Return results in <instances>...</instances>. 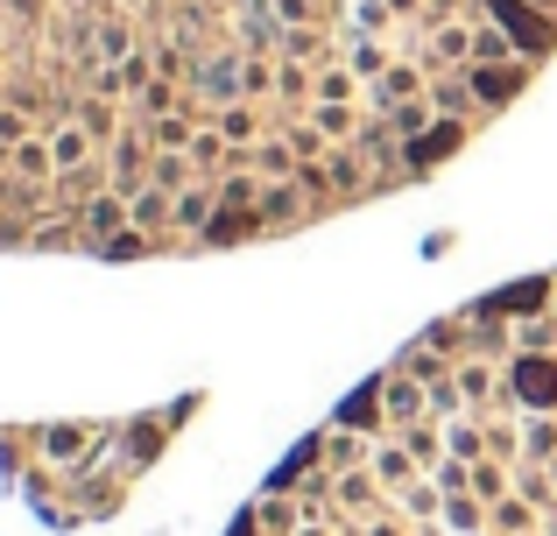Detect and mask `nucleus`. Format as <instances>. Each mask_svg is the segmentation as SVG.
<instances>
[{"label": "nucleus", "instance_id": "nucleus-5", "mask_svg": "<svg viewBox=\"0 0 557 536\" xmlns=\"http://www.w3.org/2000/svg\"><path fill=\"white\" fill-rule=\"evenodd\" d=\"M190 92L205 99V107H233V99H247V50H219V57H205L198 71H190Z\"/></svg>", "mask_w": 557, "mask_h": 536}, {"label": "nucleus", "instance_id": "nucleus-29", "mask_svg": "<svg viewBox=\"0 0 557 536\" xmlns=\"http://www.w3.org/2000/svg\"><path fill=\"white\" fill-rule=\"evenodd\" d=\"M141 127H149L156 149H190V135H198V113L177 107V113H156V121H141Z\"/></svg>", "mask_w": 557, "mask_h": 536}, {"label": "nucleus", "instance_id": "nucleus-30", "mask_svg": "<svg viewBox=\"0 0 557 536\" xmlns=\"http://www.w3.org/2000/svg\"><path fill=\"white\" fill-rule=\"evenodd\" d=\"M170 416H149V424H135L127 431V466H156V452H163V438H170Z\"/></svg>", "mask_w": 557, "mask_h": 536}, {"label": "nucleus", "instance_id": "nucleus-1", "mask_svg": "<svg viewBox=\"0 0 557 536\" xmlns=\"http://www.w3.org/2000/svg\"><path fill=\"white\" fill-rule=\"evenodd\" d=\"M522 410H557V353H516L508 360L502 416H522Z\"/></svg>", "mask_w": 557, "mask_h": 536}, {"label": "nucleus", "instance_id": "nucleus-12", "mask_svg": "<svg viewBox=\"0 0 557 536\" xmlns=\"http://www.w3.org/2000/svg\"><path fill=\"white\" fill-rule=\"evenodd\" d=\"M368 473H374L381 487H388V495H403L409 481H423V466L409 459V445L395 438V431H388V438H374V459H368Z\"/></svg>", "mask_w": 557, "mask_h": 536}, {"label": "nucleus", "instance_id": "nucleus-6", "mask_svg": "<svg viewBox=\"0 0 557 536\" xmlns=\"http://www.w3.org/2000/svg\"><path fill=\"white\" fill-rule=\"evenodd\" d=\"M374 382H381V410H388V431H409V424H423V416H431V388H423L417 374L381 367Z\"/></svg>", "mask_w": 557, "mask_h": 536}, {"label": "nucleus", "instance_id": "nucleus-49", "mask_svg": "<svg viewBox=\"0 0 557 536\" xmlns=\"http://www.w3.org/2000/svg\"><path fill=\"white\" fill-rule=\"evenodd\" d=\"M127 8H141V0H121V14H127Z\"/></svg>", "mask_w": 557, "mask_h": 536}, {"label": "nucleus", "instance_id": "nucleus-50", "mask_svg": "<svg viewBox=\"0 0 557 536\" xmlns=\"http://www.w3.org/2000/svg\"><path fill=\"white\" fill-rule=\"evenodd\" d=\"M480 536H502V529H480Z\"/></svg>", "mask_w": 557, "mask_h": 536}, {"label": "nucleus", "instance_id": "nucleus-48", "mask_svg": "<svg viewBox=\"0 0 557 536\" xmlns=\"http://www.w3.org/2000/svg\"><path fill=\"white\" fill-rule=\"evenodd\" d=\"M544 536H557V515H544Z\"/></svg>", "mask_w": 557, "mask_h": 536}, {"label": "nucleus", "instance_id": "nucleus-37", "mask_svg": "<svg viewBox=\"0 0 557 536\" xmlns=\"http://www.w3.org/2000/svg\"><path fill=\"white\" fill-rule=\"evenodd\" d=\"M219 205L261 212V177H255V170H226V177H219Z\"/></svg>", "mask_w": 557, "mask_h": 536}, {"label": "nucleus", "instance_id": "nucleus-18", "mask_svg": "<svg viewBox=\"0 0 557 536\" xmlns=\"http://www.w3.org/2000/svg\"><path fill=\"white\" fill-rule=\"evenodd\" d=\"M255 523H261V536H297V529H304V501H297V495H275V487H261Z\"/></svg>", "mask_w": 557, "mask_h": 536}, {"label": "nucleus", "instance_id": "nucleus-46", "mask_svg": "<svg viewBox=\"0 0 557 536\" xmlns=\"http://www.w3.org/2000/svg\"><path fill=\"white\" fill-rule=\"evenodd\" d=\"M297 536H346V529H332V523H304Z\"/></svg>", "mask_w": 557, "mask_h": 536}, {"label": "nucleus", "instance_id": "nucleus-9", "mask_svg": "<svg viewBox=\"0 0 557 536\" xmlns=\"http://www.w3.org/2000/svg\"><path fill=\"white\" fill-rule=\"evenodd\" d=\"M64 121H78L85 135L99 141V149H107V141H121L127 135V121H121V99H99V92H64Z\"/></svg>", "mask_w": 557, "mask_h": 536}, {"label": "nucleus", "instance_id": "nucleus-42", "mask_svg": "<svg viewBox=\"0 0 557 536\" xmlns=\"http://www.w3.org/2000/svg\"><path fill=\"white\" fill-rule=\"evenodd\" d=\"M325 50H332V42L318 36V28H289V36H283V57H297V64H318Z\"/></svg>", "mask_w": 557, "mask_h": 536}, {"label": "nucleus", "instance_id": "nucleus-3", "mask_svg": "<svg viewBox=\"0 0 557 536\" xmlns=\"http://www.w3.org/2000/svg\"><path fill=\"white\" fill-rule=\"evenodd\" d=\"M530 57H502V64H466V85H473V99H480V113H502V107H516L522 99V85H530Z\"/></svg>", "mask_w": 557, "mask_h": 536}, {"label": "nucleus", "instance_id": "nucleus-34", "mask_svg": "<svg viewBox=\"0 0 557 536\" xmlns=\"http://www.w3.org/2000/svg\"><path fill=\"white\" fill-rule=\"evenodd\" d=\"M473 495L487 501V509L508 501V495H516V466H508V459H480V466H473Z\"/></svg>", "mask_w": 557, "mask_h": 536}, {"label": "nucleus", "instance_id": "nucleus-8", "mask_svg": "<svg viewBox=\"0 0 557 536\" xmlns=\"http://www.w3.org/2000/svg\"><path fill=\"white\" fill-rule=\"evenodd\" d=\"M149 163H156V141H149V127H127L121 141H107V170H113V191H127V198H135L141 184H149Z\"/></svg>", "mask_w": 557, "mask_h": 536}, {"label": "nucleus", "instance_id": "nucleus-33", "mask_svg": "<svg viewBox=\"0 0 557 536\" xmlns=\"http://www.w3.org/2000/svg\"><path fill=\"white\" fill-rule=\"evenodd\" d=\"M255 177H297V149H289V135H261L255 141Z\"/></svg>", "mask_w": 557, "mask_h": 536}, {"label": "nucleus", "instance_id": "nucleus-36", "mask_svg": "<svg viewBox=\"0 0 557 536\" xmlns=\"http://www.w3.org/2000/svg\"><path fill=\"white\" fill-rule=\"evenodd\" d=\"M516 353H557V311L516 317Z\"/></svg>", "mask_w": 557, "mask_h": 536}, {"label": "nucleus", "instance_id": "nucleus-16", "mask_svg": "<svg viewBox=\"0 0 557 536\" xmlns=\"http://www.w3.org/2000/svg\"><path fill=\"white\" fill-rule=\"evenodd\" d=\"M368 459H374V438H368V431H346V424L325 431V466L332 473H360Z\"/></svg>", "mask_w": 557, "mask_h": 536}, {"label": "nucleus", "instance_id": "nucleus-27", "mask_svg": "<svg viewBox=\"0 0 557 536\" xmlns=\"http://www.w3.org/2000/svg\"><path fill=\"white\" fill-rule=\"evenodd\" d=\"M494 529L502 536H544V509L522 501V495H508V501H494Z\"/></svg>", "mask_w": 557, "mask_h": 536}, {"label": "nucleus", "instance_id": "nucleus-7", "mask_svg": "<svg viewBox=\"0 0 557 536\" xmlns=\"http://www.w3.org/2000/svg\"><path fill=\"white\" fill-rule=\"evenodd\" d=\"M107 438H113V424H42L36 431V445H42L50 466H78V459H92Z\"/></svg>", "mask_w": 557, "mask_h": 536}, {"label": "nucleus", "instance_id": "nucleus-21", "mask_svg": "<svg viewBox=\"0 0 557 536\" xmlns=\"http://www.w3.org/2000/svg\"><path fill=\"white\" fill-rule=\"evenodd\" d=\"M445 445H451V459H459V466H480V459H487V416H451L445 424Z\"/></svg>", "mask_w": 557, "mask_h": 536}, {"label": "nucleus", "instance_id": "nucleus-43", "mask_svg": "<svg viewBox=\"0 0 557 536\" xmlns=\"http://www.w3.org/2000/svg\"><path fill=\"white\" fill-rule=\"evenodd\" d=\"M354 536H423V529H409L403 509H381V515H368V523H354Z\"/></svg>", "mask_w": 557, "mask_h": 536}, {"label": "nucleus", "instance_id": "nucleus-26", "mask_svg": "<svg viewBox=\"0 0 557 536\" xmlns=\"http://www.w3.org/2000/svg\"><path fill=\"white\" fill-rule=\"evenodd\" d=\"M395 509H403L409 523H437V515H445V487H437L431 473H423V481H409L403 495H395Z\"/></svg>", "mask_w": 557, "mask_h": 536}, {"label": "nucleus", "instance_id": "nucleus-19", "mask_svg": "<svg viewBox=\"0 0 557 536\" xmlns=\"http://www.w3.org/2000/svg\"><path fill=\"white\" fill-rule=\"evenodd\" d=\"M395 438L409 445V459H417L423 473H437L451 459V445H445V424H437V416H423V424H409V431H395Z\"/></svg>", "mask_w": 557, "mask_h": 536}, {"label": "nucleus", "instance_id": "nucleus-45", "mask_svg": "<svg viewBox=\"0 0 557 536\" xmlns=\"http://www.w3.org/2000/svg\"><path fill=\"white\" fill-rule=\"evenodd\" d=\"M0 177H14V141H0Z\"/></svg>", "mask_w": 557, "mask_h": 536}, {"label": "nucleus", "instance_id": "nucleus-41", "mask_svg": "<svg viewBox=\"0 0 557 536\" xmlns=\"http://www.w3.org/2000/svg\"><path fill=\"white\" fill-rule=\"evenodd\" d=\"M135 107H141V121H156V113H177V107H184V99H177V78L141 85V92H135Z\"/></svg>", "mask_w": 557, "mask_h": 536}, {"label": "nucleus", "instance_id": "nucleus-31", "mask_svg": "<svg viewBox=\"0 0 557 536\" xmlns=\"http://www.w3.org/2000/svg\"><path fill=\"white\" fill-rule=\"evenodd\" d=\"M516 495L536 501L544 515H557V481H550V466H536V459H522V466H516Z\"/></svg>", "mask_w": 557, "mask_h": 536}, {"label": "nucleus", "instance_id": "nucleus-2", "mask_svg": "<svg viewBox=\"0 0 557 536\" xmlns=\"http://www.w3.org/2000/svg\"><path fill=\"white\" fill-rule=\"evenodd\" d=\"M480 8H487L494 22L508 28V42H516L530 64H544V57L557 50V22H550V14H536L530 0H480Z\"/></svg>", "mask_w": 557, "mask_h": 536}, {"label": "nucleus", "instance_id": "nucleus-28", "mask_svg": "<svg viewBox=\"0 0 557 536\" xmlns=\"http://www.w3.org/2000/svg\"><path fill=\"white\" fill-rule=\"evenodd\" d=\"M149 184H163V191H190V184H198V163H190V149H156Z\"/></svg>", "mask_w": 557, "mask_h": 536}, {"label": "nucleus", "instance_id": "nucleus-13", "mask_svg": "<svg viewBox=\"0 0 557 536\" xmlns=\"http://www.w3.org/2000/svg\"><path fill=\"white\" fill-rule=\"evenodd\" d=\"M269 226H261V212H233V205H219V220L198 234V248L205 254H219V248H240V240H261Z\"/></svg>", "mask_w": 557, "mask_h": 536}, {"label": "nucleus", "instance_id": "nucleus-35", "mask_svg": "<svg viewBox=\"0 0 557 536\" xmlns=\"http://www.w3.org/2000/svg\"><path fill=\"white\" fill-rule=\"evenodd\" d=\"M487 459H508V466H522V416H487Z\"/></svg>", "mask_w": 557, "mask_h": 536}, {"label": "nucleus", "instance_id": "nucleus-11", "mask_svg": "<svg viewBox=\"0 0 557 536\" xmlns=\"http://www.w3.org/2000/svg\"><path fill=\"white\" fill-rule=\"evenodd\" d=\"M78 226H85V254H99L127 226V191H113V184H107L99 198H85V205H78Z\"/></svg>", "mask_w": 557, "mask_h": 536}, {"label": "nucleus", "instance_id": "nucleus-20", "mask_svg": "<svg viewBox=\"0 0 557 536\" xmlns=\"http://www.w3.org/2000/svg\"><path fill=\"white\" fill-rule=\"evenodd\" d=\"M395 367H403V374H417V382L431 388V382H445V374L459 367V360H451V353H437V346H431V339H423V332H417V339H409L403 353H395Z\"/></svg>", "mask_w": 557, "mask_h": 536}, {"label": "nucleus", "instance_id": "nucleus-14", "mask_svg": "<svg viewBox=\"0 0 557 536\" xmlns=\"http://www.w3.org/2000/svg\"><path fill=\"white\" fill-rule=\"evenodd\" d=\"M42 135H50V149H57V170H85V163H99V155H107L78 121H50Z\"/></svg>", "mask_w": 557, "mask_h": 536}, {"label": "nucleus", "instance_id": "nucleus-47", "mask_svg": "<svg viewBox=\"0 0 557 536\" xmlns=\"http://www.w3.org/2000/svg\"><path fill=\"white\" fill-rule=\"evenodd\" d=\"M388 8H395V14H417V0H388Z\"/></svg>", "mask_w": 557, "mask_h": 536}, {"label": "nucleus", "instance_id": "nucleus-24", "mask_svg": "<svg viewBox=\"0 0 557 536\" xmlns=\"http://www.w3.org/2000/svg\"><path fill=\"white\" fill-rule=\"evenodd\" d=\"M522 459H536V466L557 459V410H522Z\"/></svg>", "mask_w": 557, "mask_h": 536}, {"label": "nucleus", "instance_id": "nucleus-10", "mask_svg": "<svg viewBox=\"0 0 557 536\" xmlns=\"http://www.w3.org/2000/svg\"><path fill=\"white\" fill-rule=\"evenodd\" d=\"M304 184L297 177H261V226H269V234H297L304 220H311V212H304Z\"/></svg>", "mask_w": 557, "mask_h": 536}, {"label": "nucleus", "instance_id": "nucleus-32", "mask_svg": "<svg viewBox=\"0 0 557 536\" xmlns=\"http://www.w3.org/2000/svg\"><path fill=\"white\" fill-rule=\"evenodd\" d=\"M92 50L107 57V64L135 57V28H127V14H107V22H92Z\"/></svg>", "mask_w": 557, "mask_h": 536}, {"label": "nucleus", "instance_id": "nucleus-40", "mask_svg": "<svg viewBox=\"0 0 557 536\" xmlns=\"http://www.w3.org/2000/svg\"><path fill=\"white\" fill-rule=\"evenodd\" d=\"M346 64H354V71H360V85H368V78H381V71L395 64V57L381 50L374 36H354V42H346Z\"/></svg>", "mask_w": 557, "mask_h": 536}, {"label": "nucleus", "instance_id": "nucleus-4", "mask_svg": "<svg viewBox=\"0 0 557 536\" xmlns=\"http://www.w3.org/2000/svg\"><path fill=\"white\" fill-rule=\"evenodd\" d=\"M473 127L480 121H459V113H437L431 127H423L417 141H403V155H409V170H417V177H431L437 163H451V155L466 149V141H473Z\"/></svg>", "mask_w": 557, "mask_h": 536}, {"label": "nucleus", "instance_id": "nucleus-23", "mask_svg": "<svg viewBox=\"0 0 557 536\" xmlns=\"http://www.w3.org/2000/svg\"><path fill=\"white\" fill-rule=\"evenodd\" d=\"M304 121H311L318 135L332 141V149H339V141H360V127H368V121H360V107H332V99H318Z\"/></svg>", "mask_w": 557, "mask_h": 536}, {"label": "nucleus", "instance_id": "nucleus-44", "mask_svg": "<svg viewBox=\"0 0 557 536\" xmlns=\"http://www.w3.org/2000/svg\"><path fill=\"white\" fill-rule=\"evenodd\" d=\"M275 14H283V22H297V28H311V0H275Z\"/></svg>", "mask_w": 557, "mask_h": 536}, {"label": "nucleus", "instance_id": "nucleus-39", "mask_svg": "<svg viewBox=\"0 0 557 536\" xmlns=\"http://www.w3.org/2000/svg\"><path fill=\"white\" fill-rule=\"evenodd\" d=\"M466 311H451V317H437V325H423V339L437 346V353H451V360H466Z\"/></svg>", "mask_w": 557, "mask_h": 536}, {"label": "nucleus", "instance_id": "nucleus-15", "mask_svg": "<svg viewBox=\"0 0 557 536\" xmlns=\"http://www.w3.org/2000/svg\"><path fill=\"white\" fill-rule=\"evenodd\" d=\"M219 220V184H190V191H177V234L198 248V234Z\"/></svg>", "mask_w": 557, "mask_h": 536}, {"label": "nucleus", "instance_id": "nucleus-17", "mask_svg": "<svg viewBox=\"0 0 557 536\" xmlns=\"http://www.w3.org/2000/svg\"><path fill=\"white\" fill-rule=\"evenodd\" d=\"M332 424H346V431H368V438H388V410H381V382H368L354 402H339V416Z\"/></svg>", "mask_w": 557, "mask_h": 536}, {"label": "nucleus", "instance_id": "nucleus-22", "mask_svg": "<svg viewBox=\"0 0 557 536\" xmlns=\"http://www.w3.org/2000/svg\"><path fill=\"white\" fill-rule=\"evenodd\" d=\"M437 523H445L451 536H480V529H494V509L466 487V495H445V515H437Z\"/></svg>", "mask_w": 557, "mask_h": 536}, {"label": "nucleus", "instance_id": "nucleus-25", "mask_svg": "<svg viewBox=\"0 0 557 536\" xmlns=\"http://www.w3.org/2000/svg\"><path fill=\"white\" fill-rule=\"evenodd\" d=\"M212 127L233 141V149H247V141H261V107H255V99H233V107L212 113Z\"/></svg>", "mask_w": 557, "mask_h": 536}, {"label": "nucleus", "instance_id": "nucleus-38", "mask_svg": "<svg viewBox=\"0 0 557 536\" xmlns=\"http://www.w3.org/2000/svg\"><path fill=\"white\" fill-rule=\"evenodd\" d=\"M156 254V234H141V226H121V234L99 248V262H149Z\"/></svg>", "mask_w": 557, "mask_h": 536}]
</instances>
